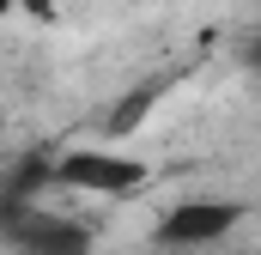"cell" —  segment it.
Masks as SVG:
<instances>
[{"instance_id": "obj_1", "label": "cell", "mask_w": 261, "mask_h": 255, "mask_svg": "<svg viewBox=\"0 0 261 255\" xmlns=\"http://www.w3.org/2000/svg\"><path fill=\"white\" fill-rule=\"evenodd\" d=\"M49 183H61L67 194H91V200H128L152 183V164L116 146H73L49 164Z\"/></svg>"}, {"instance_id": "obj_2", "label": "cell", "mask_w": 261, "mask_h": 255, "mask_svg": "<svg viewBox=\"0 0 261 255\" xmlns=\"http://www.w3.org/2000/svg\"><path fill=\"white\" fill-rule=\"evenodd\" d=\"M243 219H249L243 200L195 194V200H176V207L158 219V243H164V249H213V243H225Z\"/></svg>"}, {"instance_id": "obj_3", "label": "cell", "mask_w": 261, "mask_h": 255, "mask_svg": "<svg viewBox=\"0 0 261 255\" xmlns=\"http://www.w3.org/2000/svg\"><path fill=\"white\" fill-rule=\"evenodd\" d=\"M18 255H91V231L79 219H37L18 213Z\"/></svg>"}, {"instance_id": "obj_4", "label": "cell", "mask_w": 261, "mask_h": 255, "mask_svg": "<svg viewBox=\"0 0 261 255\" xmlns=\"http://www.w3.org/2000/svg\"><path fill=\"white\" fill-rule=\"evenodd\" d=\"M158 97H164V85H140V91H128V97H122V104L103 116V134H110V146H116V140H128V134H140Z\"/></svg>"}, {"instance_id": "obj_5", "label": "cell", "mask_w": 261, "mask_h": 255, "mask_svg": "<svg viewBox=\"0 0 261 255\" xmlns=\"http://www.w3.org/2000/svg\"><path fill=\"white\" fill-rule=\"evenodd\" d=\"M249 67H261V37H255V43H249Z\"/></svg>"}, {"instance_id": "obj_6", "label": "cell", "mask_w": 261, "mask_h": 255, "mask_svg": "<svg viewBox=\"0 0 261 255\" xmlns=\"http://www.w3.org/2000/svg\"><path fill=\"white\" fill-rule=\"evenodd\" d=\"M12 6H18V0H0V18H6V12H12Z\"/></svg>"}, {"instance_id": "obj_7", "label": "cell", "mask_w": 261, "mask_h": 255, "mask_svg": "<svg viewBox=\"0 0 261 255\" xmlns=\"http://www.w3.org/2000/svg\"><path fill=\"white\" fill-rule=\"evenodd\" d=\"M6 128H12V122H6V110H0V140H6Z\"/></svg>"}]
</instances>
